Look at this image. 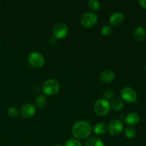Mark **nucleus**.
<instances>
[{
    "label": "nucleus",
    "mask_w": 146,
    "mask_h": 146,
    "mask_svg": "<svg viewBox=\"0 0 146 146\" xmlns=\"http://www.w3.org/2000/svg\"><path fill=\"white\" fill-rule=\"evenodd\" d=\"M91 133V126L88 122L79 121L76 123L72 128V133L76 138L84 139Z\"/></svg>",
    "instance_id": "f257e3e1"
},
{
    "label": "nucleus",
    "mask_w": 146,
    "mask_h": 146,
    "mask_svg": "<svg viewBox=\"0 0 146 146\" xmlns=\"http://www.w3.org/2000/svg\"><path fill=\"white\" fill-rule=\"evenodd\" d=\"M59 84L54 79H48L43 84V92L48 96H53L59 91Z\"/></svg>",
    "instance_id": "f03ea898"
},
{
    "label": "nucleus",
    "mask_w": 146,
    "mask_h": 146,
    "mask_svg": "<svg viewBox=\"0 0 146 146\" xmlns=\"http://www.w3.org/2000/svg\"><path fill=\"white\" fill-rule=\"evenodd\" d=\"M110 103L105 98H100L94 105V111L98 115L104 116L108 113L110 111Z\"/></svg>",
    "instance_id": "7ed1b4c3"
},
{
    "label": "nucleus",
    "mask_w": 146,
    "mask_h": 146,
    "mask_svg": "<svg viewBox=\"0 0 146 146\" xmlns=\"http://www.w3.org/2000/svg\"><path fill=\"white\" fill-rule=\"evenodd\" d=\"M98 21V17L95 13L86 12L81 18V23L83 27L86 28H91L96 24Z\"/></svg>",
    "instance_id": "20e7f679"
},
{
    "label": "nucleus",
    "mask_w": 146,
    "mask_h": 146,
    "mask_svg": "<svg viewBox=\"0 0 146 146\" xmlns=\"http://www.w3.org/2000/svg\"><path fill=\"white\" fill-rule=\"evenodd\" d=\"M121 96L123 99L128 103H135L138 101L137 94L131 87H125L121 90Z\"/></svg>",
    "instance_id": "39448f33"
},
{
    "label": "nucleus",
    "mask_w": 146,
    "mask_h": 146,
    "mask_svg": "<svg viewBox=\"0 0 146 146\" xmlns=\"http://www.w3.org/2000/svg\"><path fill=\"white\" fill-rule=\"evenodd\" d=\"M123 123L118 119H113L109 123L107 129L111 135H118L123 131Z\"/></svg>",
    "instance_id": "423d86ee"
},
{
    "label": "nucleus",
    "mask_w": 146,
    "mask_h": 146,
    "mask_svg": "<svg viewBox=\"0 0 146 146\" xmlns=\"http://www.w3.org/2000/svg\"><path fill=\"white\" fill-rule=\"evenodd\" d=\"M29 63L30 65L35 68H39L44 64V58L41 54L38 52H34L29 56Z\"/></svg>",
    "instance_id": "0eeeda50"
},
{
    "label": "nucleus",
    "mask_w": 146,
    "mask_h": 146,
    "mask_svg": "<svg viewBox=\"0 0 146 146\" xmlns=\"http://www.w3.org/2000/svg\"><path fill=\"white\" fill-rule=\"evenodd\" d=\"M53 34L56 38H64L68 34V27L64 23H57L53 29Z\"/></svg>",
    "instance_id": "6e6552de"
},
{
    "label": "nucleus",
    "mask_w": 146,
    "mask_h": 146,
    "mask_svg": "<svg viewBox=\"0 0 146 146\" xmlns=\"http://www.w3.org/2000/svg\"><path fill=\"white\" fill-rule=\"evenodd\" d=\"M20 113H21V115L24 118H31V116H33L35 114L36 108L33 104H25L21 108Z\"/></svg>",
    "instance_id": "1a4fd4ad"
},
{
    "label": "nucleus",
    "mask_w": 146,
    "mask_h": 146,
    "mask_svg": "<svg viewBox=\"0 0 146 146\" xmlns=\"http://www.w3.org/2000/svg\"><path fill=\"white\" fill-rule=\"evenodd\" d=\"M124 16L122 13L121 12H115L113 14H111L110 17V22L113 26L115 27H118V26L121 25L123 23Z\"/></svg>",
    "instance_id": "9d476101"
},
{
    "label": "nucleus",
    "mask_w": 146,
    "mask_h": 146,
    "mask_svg": "<svg viewBox=\"0 0 146 146\" xmlns=\"http://www.w3.org/2000/svg\"><path fill=\"white\" fill-rule=\"evenodd\" d=\"M115 74L111 70H106L100 74V80L104 83H110L114 81Z\"/></svg>",
    "instance_id": "9b49d317"
},
{
    "label": "nucleus",
    "mask_w": 146,
    "mask_h": 146,
    "mask_svg": "<svg viewBox=\"0 0 146 146\" xmlns=\"http://www.w3.org/2000/svg\"><path fill=\"white\" fill-rule=\"evenodd\" d=\"M139 121L140 116L136 113H130L125 117V122L128 125H136Z\"/></svg>",
    "instance_id": "f8f14e48"
},
{
    "label": "nucleus",
    "mask_w": 146,
    "mask_h": 146,
    "mask_svg": "<svg viewBox=\"0 0 146 146\" xmlns=\"http://www.w3.org/2000/svg\"><path fill=\"white\" fill-rule=\"evenodd\" d=\"M134 37L138 41H143L146 37V31L142 27H138L134 31Z\"/></svg>",
    "instance_id": "ddd939ff"
},
{
    "label": "nucleus",
    "mask_w": 146,
    "mask_h": 146,
    "mask_svg": "<svg viewBox=\"0 0 146 146\" xmlns=\"http://www.w3.org/2000/svg\"><path fill=\"white\" fill-rule=\"evenodd\" d=\"M110 106L115 111H121L123 107V103L120 98H114L110 102Z\"/></svg>",
    "instance_id": "4468645a"
},
{
    "label": "nucleus",
    "mask_w": 146,
    "mask_h": 146,
    "mask_svg": "<svg viewBox=\"0 0 146 146\" xmlns=\"http://www.w3.org/2000/svg\"><path fill=\"white\" fill-rule=\"evenodd\" d=\"M85 146H105L104 143L101 138L97 137H93L87 140Z\"/></svg>",
    "instance_id": "2eb2a0df"
},
{
    "label": "nucleus",
    "mask_w": 146,
    "mask_h": 146,
    "mask_svg": "<svg viewBox=\"0 0 146 146\" xmlns=\"http://www.w3.org/2000/svg\"><path fill=\"white\" fill-rule=\"evenodd\" d=\"M107 131V127L103 123H99L96 124L94 128V132L95 133L98 134V135H102V134L105 133Z\"/></svg>",
    "instance_id": "dca6fc26"
},
{
    "label": "nucleus",
    "mask_w": 146,
    "mask_h": 146,
    "mask_svg": "<svg viewBox=\"0 0 146 146\" xmlns=\"http://www.w3.org/2000/svg\"><path fill=\"white\" fill-rule=\"evenodd\" d=\"M46 99L45 97L44 96H38L35 99V104L39 108H42L44 106L46 105Z\"/></svg>",
    "instance_id": "f3484780"
},
{
    "label": "nucleus",
    "mask_w": 146,
    "mask_h": 146,
    "mask_svg": "<svg viewBox=\"0 0 146 146\" xmlns=\"http://www.w3.org/2000/svg\"><path fill=\"white\" fill-rule=\"evenodd\" d=\"M125 135L128 138H134L136 135V131L131 127H128L125 129Z\"/></svg>",
    "instance_id": "a211bd4d"
},
{
    "label": "nucleus",
    "mask_w": 146,
    "mask_h": 146,
    "mask_svg": "<svg viewBox=\"0 0 146 146\" xmlns=\"http://www.w3.org/2000/svg\"><path fill=\"white\" fill-rule=\"evenodd\" d=\"M88 6L92 10L96 11V10L99 9L101 4L98 0H90V1H88Z\"/></svg>",
    "instance_id": "6ab92c4d"
},
{
    "label": "nucleus",
    "mask_w": 146,
    "mask_h": 146,
    "mask_svg": "<svg viewBox=\"0 0 146 146\" xmlns=\"http://www.w3.org/2000/svg\"><path fill=\"white\" fill-rule=\"evenodd\" d=\"M64 146H82L81 142L76 139H70L66 142Z\"/></svg>",
    "instance_id": "aec40b11"
},
{
    "label": "nucleus",
    "mask_w": 146,
    "mask_h": 146,
    "mask_svg": "<svg viewBox=\"0 0 146 146\" xmlns=\"http://www.w3.org/2000/svg\"><path fill=\"white\" fill-rule=\"evenodd\" d=\"M103 96L105 98V99H109L114 96V91L112 89H106L104 91Z\"/></svg>",
    "instance_id": "412c9836"
},
{
    "label": "nucleus",
    "mask_w": 146,
    "mask_h": 146,
    "mask_svg": "<svg viewBox=\"0 0 146 146\" xmlns=\"http://www.w3.org/2000/svg\"><path fill=\"white\" fill-rule=\"evenodd\" d=\"M8 115L11 117H15L18 115V109L16 107H10L8 109Z\"/></svg>",
    "instance_id": "4be33fe9"
},
{
    "label": "nucleus",
    "mask_w": 146,
    "mask_h": 146,
    "mask_svg": "<svg viewBox=\"0 0 146 146\" xmlns=\"http://www.w3.org/2000/svg\"><path fill=\"white\" fill-rule=\"evenodd\" d=\"M101 32L104 36H109L112 32V29L109 26H104L102 28Z\"/></svg>",
    "instance_id": "5701e85b"
},
{
    "label": "nucleus",
    "mask_w": 146,
    "mask_h": 146,
    "mask_svg": "<svg viewBox=\"0 0 146 146\" xmlns=\"http://www.w3.org/2000/svg\"><path fill=\"white\" fill-rule=\"evenodd\" d=\"M139 4L143 8L146 9V0H140Z\"/></svg>",
    "instance_id": "b1692460"
},
{
    "label": "nucleus",
    "mask_w": 146,
    "mask_h": 146,
    "mask_svg": "<svg viewBox=\"0 0 146 146\" xmlns=\"http://www.w3.org/2000/svg\"><path fill=\"white\" fill-rule=\"evenodd\" d=\"M55 146H61V145H55Z\"/></svg>",
    "instance_id": "393cba45"
},
{
    "label": "nucleus",
    "mask_w": 146,
    "mask_h": 146,
    "mask_svg": "<svg viewBox=\"0 0 146 146\" xmlns=\"http://www.w3.org/2000/svg\"><path fill=\"white\" fill-rule=\"evenodd\" d=\"M0 48H1V44H0Z\"/></svg>",
    "instance_id": "a878e982"
},
{
    "label": "nucleus",
    "mask_w": 146,
    "mask_h": 146,
    "mask_svg": "<svg viewBox=\"0 0 146 146\" xmlns=\"http://www.w3.org/2000/svg\"><path fill=\"white\" fill-rule=\"evenodd\" d=\"M145 71H146V66H145Z\"/></svg>",
    "instance_id": "bb28decb"
},
{
    "label": "nucleus",
    "mask_w": 146,
    "mask_h": 146,
    "mask_svg": "<svg viewBox=\"0 0 146 146\" xmlns=\"http://www.w3.org/2000/svg\"><path fill=\"white\" fill-rule=\"evenodd\" d=\"M0 2H1V1H0Z\"/></svg>",
    "instance_id": "cd10ccee"
}]
</instances>
